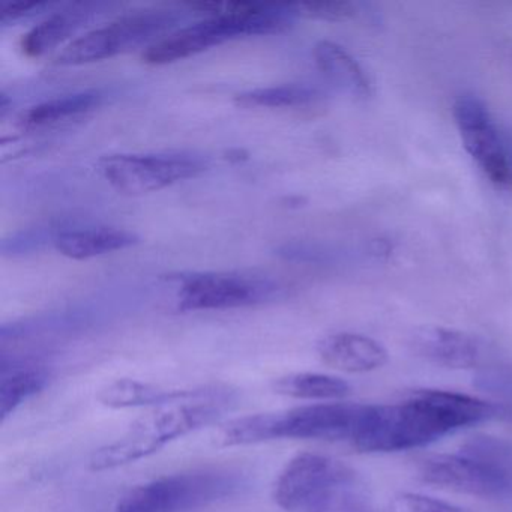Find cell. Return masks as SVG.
<instances>
[{"label": "cell", "instance_id": "5bb4252c", "mask_svg": "<svg viewBox=\"0 0 512 512\" xmlns=\"http://www.w3.org/2000/svg\"><path fill=\"white\" fill-rule=\"evenodd\" d=\"M139 242L136 233L116 227L70 230L56 238L55 247L62 256L74 260L92 259L113 251L125 250Z\"/></svg>", "mask_w": 512, "mask_h": 512}, {"label": "cell", "instance_id": "8fae6325", "mask_svg": "<svg viewBox=\"0 0 512 512\" xmlns=\"http://www.w3.org/2000/svg\"><path fill=\"white\" fill-rule=\"evenodd\" d=\"M275 284L238 274H191L182 278L178 307L182 311L250 307L271 298Z\"/></svg>", "mask_w": 512, "mask_h": 512}, {"label": "cell", "instance_id": "603a6c76", "mask_svg": "<svg viewBox=\"0 0 512 512\" xmlns=\"http://www.w3.org/2000/svg\"><path fill=\"white\" fill-rule=\"evenodd\" d=\"M475 386L494 395L512 409V365H490L481 368L475 376Z\"/></svg>", "mask_w": 512, "mask_h": 512}, {"label": "cell", "instance_id": "3957f363", "mask_svg": "<svg viewBox=\"0 0 512 512\" xmlns=\"http://www.w3.org/2000/svg\"><path fill=\"white\" fill-rule=\"evenodd\" d=\"M286 512H379L365 479L349 464L326 455H296L272 491Z\"/></svg>", "mask_w": 512, "mask_h": 512}, {"label": "cell", "instance_id": "30bf717a", "mask_svg": "<svg viewBox=\"0 0 512 512\" xmlns=\"http://www.w3.org/2000/svg\"><path fill=\"white\" fill-rule=\"evenodd\" d=\"M454 119L464 148L485 178L497 187L511 185L512 158H509L485 104L473 95H461L454 104Z\"/></svg>", "mask_w": 512, "mask_h": 512}, {"label": "cell", "instance_id": "d4e9b609", "mask_svg": "<svg viewBox=\"0 0 512 512\" xmlns=\"http://www.w3.org/2000/svg\"><path fill=\"white\" fill-rule=\"evenodd\" d=\"M44 2L35 0H0V22L10 23L23 19L34 11L46 7Z\"/></svg>", "mask_w": 512, "mask_h": 512}, {"label": "cell", "instance_id": "9a60e30c", "mask_svg": "<svg viewBox=\"0 0 512 512\" xmlns=\"http://www.w3.org/2000/svg\"><path fill=\"white\" fill-rule=\"evenodd\" d=\"M314 61L323 76L341 91L355 98H368L371 83L361 65L338 44L320 41L313 50Z\"/></svg>", "mask_w": 512, "mask_h": 512}, {"label": "cell", "instance_id": "cb8c5ba5", "mask_svg": "<svg viewBox=\"0 0 512 512\" xmlns=\"http://www.w3.org/2000/svg\"><path fill=\"white\" fill-rule=\"evenodd\" d=\"M385 512H470L463 506L434 499L424 494L401 493L392 497Z\"/></svg>", "mask_w": 512, "mask_h": 512}, {"label": "cell", "instance_id": "9c48e42d", "mask_svg": "<svg viewBox=\"0 0 512 512\" xmlns=\"http://www.w3.org/2000/svg\"><path fill=\"white\" fill-rule=\"evenodd\" d=\"M101 175L119 193L143 196L196 178L205 172L206 161L187 154L110 155L101 158Z\"/></svg>", "mask_w": 512, "mask_h": 512}, {"label": "cell", "instance_id": "d6986e66", "mask_svg": "<svg viewBox=\"0 0 512 512\" xmlns=\"http://www.w3.org/2000/svg\"><path fill=\"white\" fill-rule=\"evenodd\" d=\"M272 391L298 400H341L350 394V385L340 377L320 373H292L272 382Z\"/></svg>", "mask_w": 512, "mask_h": 512}, {"label": "cell", "instance_id": "e0dca14e", "mask_svg": "<svg viewBox=\"0 0 512 512\" xmlns=\"http://www.w3.org/2000/svg\"><path fill=\"white\" fill-rule=\"evenodd\" d=\"M50 371L44 365L25 364L2 367L0 376V421L4 422L26 400L49 385Z\"/></svg>", "mask_w": 512, "mask_h": 512}, {"label": "cell", "instance_id": "7a4b0ae2", "mask_svg": "<svg viewBox=\"0 0 512 512\" xmlns=\"http://www.w3.org/2000/svg\"><path fill=\"white\" fill-rule=\"evenodd\" d=\"M236 401L226 386H202L184 400L154 407L137 419L124 436L97 449L89 460L92 472H106L149 457L173 440L214 424Z\"/></svg>", "mask_w": 512, "mask_h": 512}, {"label": "cell", "instance_id": "8992f818", "mask_svg": "<svg viewBox=\"0 0 512 512\" xmlns=\"http://www.w3.org/2000/svg\"><path fill=\"white\" fill-rule=\"evenodd\" d=\"M290 26V20L271 5L238 2L223 16L188 26L151 44L142 59L149 65L173 64L236 38L283 34Z\"/></svg>", "mask_w": 512, "mask_h": 512}, {"label": "cell", "instance_id": "6da1fadb", "mask_svg": "<svg viewBox=\"0 0 512 512\" xmlns=\"http://www.w3.org/2000/svg\"><path fill=\"white\" fill-rule=\"evenodd\" d=\"M512 418L502 403L460 392L421 389L395 404H368L352 445L361 452H397L430 445L461 428Z\"/></svg>", "mask_w": 512, "mask_h": 512}, {"label": "cell", "instance_id": "7c38bea8", "mask_svg": "<svg viewBox=\"0 0 512 512\" xmlns=\"http://www.w3.org/2000/svg\"><path fill=\"white\" fill-rule=\"evenodd\" d=\"M416 355L440 367L466 370L475 368L482 359V347L476 338L455 329L428 326L412 338Z\"/></svg>", "mask_w": 512, "mask_h": 512}, {"label": "cell", "instance_id": "52a82bcc", "mask_svg": "<svg viewBox=\"0 0 512 512\" xmlns=\"http://www.w3.org/2000/svg\"><path fill=\"white\" fill-rule=\"evenodd\" d=\"M247 478L226 467L188 470L131 488L113 512H194L241 493Z\"/></svg>", "mask_w": 512, "mask_h": 512}, {"label": "cell", "instance_id": "5b68a950", "mask_svg": "<svg viewBox=\"0 0 512 512\" xmlns=\"http://www.w3.org/2000/svg\"><path fill=\"white\" fill-rule=\"evenodd\" d=\"M421 478L428 484L484 497L512 499V443L490 436L467 440L457 454L422 460Z\"/></svg>", "mask_w": 512, "mask_h": 512}, {"label": "cell", "instance_id": "ac0fdd59", "mask_svg": "<svg viewBox=\"0 0 512 512\" xmlns=\"http://www.w3.org/2000/svg\"><path fill=\"white\" fill-rule=\"evenodd\" d=\"M101 100L103 97L100 92L91 91L47 101V103L38 104L23 113L19 124L25 130L55 127L62 122H67L68 119L80 118V116L92 112L100 106Z\"/></svg>", "mask_w": 512, "mask_h": 512}, {"label": "cell", "instance_id": "ba28073f", "mask_svg": "<svg viewBox=\"0 0 512 512\" xmlns=\"http://www.w3.org/2000/svg\"><path fill=\"white\" fill-rule=\"evenodd\" d=\"M178 22L179 14L173 11H143L121 17L68 44L56 64L74 67L113 58L160 37Z\"/></svg>", "mask_w": 512, "mask_h": 512}, {"label": "cell", "instance_id": "4fadbf2b", "mask_svg": "<svg viewBox=\"0 0 512 512\" xmlns=\"http://www.w3.org/2000/svg\"><path fill=\"white\" fill-rule=\"evenodd\" d=\"M317 353L328 367L346 373H368L388 362V352L379 341L352 332L328 335L317 344Z\"/></svg>", "mask_w": 512, "mask_h": 512}, {"label": "cell", "instance_id": "7402d4cb", "mask_svg": "<svg viewBox=\"0 0 512 512\" xmlns=\"http://www.w3.org/2000/svg\"><path fill=\"white\" fill-rule=\"evenodd\" d=\"M293 16L308 19L326 20V22H344L358 14V5L346 0H317V2H301L290 5Z\"/></svg>", "mask_w": 512, "mask_h": 512}, {"label": "cell", "instance_id": "44dd1931", "mask_svg": "<svg viewBox=\"0 0 512 512\" xmlns=\"http://www.w3.org/2000/svg\"><path fill=\"white\" fill-rule=\"evenodd\" d=\"M322 100V94L308 86L287 85L277 88L254 89L235 97L239 109H289L305 107Z\"/></svg>", "mask_w": 512, "mask_h": 512}, {"label": "cell", "instance_id": "277c9868", "mask_svg": "<svg viewBox=\"0 0 512 512\" xmlns=\"http://www.w3.org/2000/svg\"><path fill=\"white\" fill-rule=\"evenodd\" d=\"M368 404L317 403L284 412L233 419L220 434L223 446L256 445L280 439L352 443Z\"/></svg>", "mask_w": 512, "mask_h": 512}, {"label": "cell", "instance_id": "ffe728a7", "mask_svg": "<svg viewBox=\"0 0 512 512\" xmlns=\"http://www.w3.org/2000/svg\"><path fill=\"white\" fill-rule=\"evenodd\" d=\"M86 11H65L44 20L23 37L22 52L28 58H41L67 40L88 19Z\"/></svg>", "mask_w": 512, "mask_h": 512}, {"label": "cell", "instance_id": "2e32d148", "mask_svg": "<svg viewBox=\"0 0 512 512\" xmlns=\"http://www.w3.org/2000/svg\"><path fill=\"white\" fill-rule=\"evenodd\" d=\"M194 389H166L134 379H119L101 389L98 401L110 409L160 407L184 400Z\"/></svg>", "mask_w": 512, "mask_h": 512}]
</instances>
